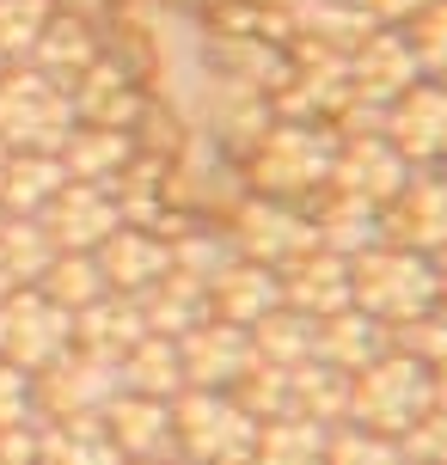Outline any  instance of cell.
Segmentation results:
<instances>
[{
  "label": "cell",
  "instance_id": "6da1fadb",
  "mask_svg": "<svg viewBox=\"0 0 447 465\" xmlns=\"http://www.w3.org/2000/svg\"><path fill=\"white\" fill-rule=\"evenodd\" d=\"M331 160H337V129L331 123L276 116L239 165H245V190L252 196H276V203L313 209L331 190Z\"/></svg>",
  "mask_w": 447,
  "mask_h": 465
},
{
  "label": "cell",
  "instance_id": "7a4b0ae2",
  "mask_svg": "<svg viewBox=\"0 0 447 465\" xmlns=\"http://www.w3.org/2000/svg\"><path fill=\"white\" fill-rule=\"evenodd\" d=\"M355 282V306L380 319L386 331H404L411 319H423L442 306V276H435V257L423 252H404L392 239H380L374 252H362L350 263Z\"/></svg>",
  "mask_w": 447,
  "mask_h": 465
},
{
  "label": "cell",
  "instance_id": "3957f363",
  "mask_svg": "<svg viewBox=\"0 0 447 465\" xmlns=\"http://www.w3.org/2000/svg\"><path fill=\"white\" fill-rule=\"evenodd\" d=\"M435 411V368H423L417 355H404L399 343L380 355L374 368L350 373V422L374 429V435H392L399 441L404 429Z\"/></svg>",
  "mask_w": 447,
  "mask_h": 465
},
{
  "label": "cell",
  "instance_id": "277c9868",
  "mask_svg": "<svg viewBox=\"0 0 447 465\" xmlns=\"http://www.w3.org/2000/svg\"><path fill=\"white\" fill-rule=\"evenodd\" d=\"M74 135V98L44 68H0V147L6 153H62Z\"/></svg>",
  "mask_w": 447,
  "mask_h": 465
},
{
  "label": "cell",
  "instance_id": "5b68a950",
  "mask_svg": "<svg viewBox=\"0 0 447 465\" xmlns=\"http://www.w3.org/2000/svg\"><path fill=\"white\" fill-rule=\"evenodd\" d=\"M172 429H178V453L196 465H252L258 447V417L233 392H209V386L172 398Z\"/></svg>",
  "mask_w": 447,
  "mask_h": 465
},
{
  "label": "cell",
  "instance_id": "8992f818",
  "mask_svg": "<svg viewBox=\"0 0 447 465\" xmlns=\"http://www.w3.org/2000/svg\"><path fill=\"white\" fill-rule=\"evenodd\" d=\"M123 398V361L93 355L74 343L68 355H55L44 373H31V404L37 422H93Z\"/></svg>",
  "mask_w": 447,
  "mask_h": 465
},
{
  "label": "cell",
  "instance_id": "52a82bcc",
  "mask_svg": "<svg viewBox=\"0 0 447 465\" xmlns=\"http://www.w3.org/2000/svg\"><path fill=\"white\" fill-rule=\"evenodd\" d=\"M68 349H74V312H62L49 294L13 288L0 301V361H13L19 373H44Z\"/></svg>",
  "mask_w": 447,
  "mask_h": 465
},
{
  "label": "cell",
  "instance_id": "ba28073f",
  "mask_svg": "<svg viewBox=\"0 0 447 465\" xmlns=\"http://www.w3.org/2000/svg\"><path fill=\"white\" fill-rule=\"evenodd\" d=\"M227 232H233V252L239 257L270 263V270H288L294 257H306L313 245H319V232H313V214H306V209L276 203V196H252V190L239 196Z\"/></svg>",
  "mask_w": 447,
  "mask_h": 465
},
{
  "label": "cell",
  "instance_id": "9c48e42d",
  "mask_svg": "<svg viewBox=\"0 0 447 465\" xmlns=\"http://www.w3.org/2000/svg\"><path fill=\"white\" fill-rule=\"evenodd\" d=\"M380 227L404 252L442 257L447 252V165H411L404 190L380 209Z\"/></svg>",
  "mask_w": 447,
  "mask_h": 465
},
{
  "label": "cell",
  "instance_id": "30bf717a",
  "mask_svg": "<svg viewBox=\"0 0 447 465\" xmlns=\"http://www.w3.org/2000/svg\"><path fill=\"white\" fill-rule=\"evenodd\" d=\"M37 227L49 232V245H55V252H98V245H104V239L123 227L117 190H111V184H80V178H68V184H62V190L44 203Z\"/></svg>",
  "mask_w": 447,
  "mask_h": 465
},
{
  "label": "cell",
  "instance_id": "8fae6325",
  "mask_svg": "<svg viewBox=\"0 0 447 465\" xmlns=\"http://www.w3.org/2000/svg\"><path fill=\"white\" fill-rule=\"evenodd\" d=\"M404 178H411V160L386 135H337V160H331V190L337 196L386 209L404 190Z\"/></svg>",
  "mask_w": 447,
  "mask_h": 465
},
{
  "label": "cell",
  "instance_id": "7c38bea8",
  "mask_svg": "<svg viewBox=\"0 0 447 465\" xmlns=\"http://www.w3.org/2000/svg\"><path fill=\"white\" fill-rule=\"evenodd\" d=\"M178 361H184V392L209 386V392H233L239 380L252 373V331L227 325V319H203L196 331L178 337Z\"/></svg>",
  "mask_w": 447,
  "mask_h": 465
},
{
  "label": "cell",
  "instance_id": "4fadbf2b",
  "mask_svg": "<svg viewBox=\"0 0 447 465\" xmlns=\"http://www.w3.org/2000/svg\"><path fill=\"white\" fill-rule=\"evenodd\" d=\"M417 80H423L417 49H411V37H404V31H392V25L368 31V37L350 49V93L368 98V104H380V111H386L392 98H404Z\"/></svg>",
  "mask_w": 447,
  "mask_h": 465
},
{
  "label": "cell",
  "instance_id": "5bb4252c",
  "mask_svg": "<svg viewBox=\"0 0 447 465\" xmlns=\"http://www.w3.org/2000/svg\"><path fill=\"white\" fill-rule=\"evenodd\" d=\"M380 135L392 141L411 165H447V86L442 80H417L404 98L386 104V129Z\"/></svg>",
  "mask_w": 447,
  "mask_h": 465
},
{
  "label": "cell",
  "instance_id": "9a60e30c",
  "mask_svg": "<svg viewBox=\"0 0 447 465\" xmlns=\"http://www.w3.org/2000/svg\"><path fill=\"white\" fill-rule=\"evenodd\" d=\"M68 98H74V123H93V129H135L147 111V86L111 55H98L80 80H68Z\"/></svg>",
  "mask_w": 447,
  "mask_h": 465
},
{
  "label": "cell",
  "instance_id": "2e32d148",
  "mask_svg": "<svg viewBox=\"0 0 447 465\" xmlns=\"http://www.w3.org/2000/svg\"><path fill=\"white\" fill-rule=\"evenodd\" d=\"M276 276H283V306L306 312L313 325H319V319H331V312H343V306H355L350 257L325 252V245H313L306 257H294V263H288V270H276Z\"/></svg>",
  "mask_w": 447,
  "mask_h": 465
},
{
  "label": "cell",
  "instance_id": "e0dca14e",
  "mask_svg": "<svg viewBox=\"0 0 447 465\" xmlns=\"http://www.w3.org/2000/svg\"><path fill=\"white\" fill-rule=\"evenodd\" d=\"M104 435L129 465L142 460H165L178 453V429H172V398H147V392H123L111 411H104Z\"/></svg>",
  "mask_w": 447,
  "mask_h": 465
},
{
  "label": "cell",
  "instance_id": "ac0fdd59",
  "mask_svg": "<svg viewBox=\"0 0 447 465\" xmlns=\"http://www.w3.org/2000/svg\"><path fill=\"white\" fill-rule=\"evenodd\" d=\"M93 257H98V270H104V288H111V294H147V288L172 270V245H165V232L129 227V221H123Z\"/></svg>",
  "mask_w": 447,
  "mask_h": 465
},
{
  "label": "cell",
  "instance_id": "d6986e66",
  "mask_svg": "<svg viewBox=\"0 0 447 465\" xmlns=\"http://www.w3.org/2000/svg\"><path fill=\"white\" fill-rule=\"evenodd\" d=\"M276 306H283V276H276L270 263L233 257V263L209 282V312H214V319H227V325L252 331L263 312H276Z\"/></svg>",
  "mask_w": 447,
  "mask_h": 465
},
{
  "label": "cell",
  "instance_id": "ffe728a7",
  "mask_svg": "<svg viewBox=\"0 0 447 465\" xmlns=\"http://www.w3.org/2000/svg\"><path fill=\"white\" fill-rule=\"evenodd\" d=\"M386 349H392V331L380 325V319H368L362 306H343V312L319 319V337H313V355H319L325 368H337V373L374 368Z\"/></svg>",
  "mask_w": 447,
  "mask_h": 465
},
{
  "label": "cell",
  "instance_id": "44dd1931",
  "mask_svg": "<svg viewBox=\"0 0 447 465\" xmlns=\"http://www.w3.org/2000/svg\"><path fill=\"white\" fill-rule=\"evenodd\" d=\"M98 55H104V44H98L93 19H80V13H68V6H55L44 25V37H37V49H31V68H44L49 80H80V74L93 68Z\"/></svg>",
  "mask_w": 447,
  "mask_h": 465
},
{
  "label": "cell",
  "instance_id": "7402d4cb",
  "mask_svg": "<svg viewBox=\"0 0 447 465\" xmlns=\"http://www.w3.org/2000/svg\"><path fill=\"white\" fill-rule=\"evenodd\" d=\"M142 337H147V319H142V301L135 294H98L86 312H74V343L93 349V355L123 361Z\"/></svg>",
  "mask_w": 447,
  "mask_h": 465
},
{
  "label": "cell",
  "instance_id": "603a6c76",
  "mask_svg": "<svg viewBox=\"0 0 447 465\" xmlns=\"http://www.w3.org/2000/svg\"><path fill=\"white\" fill-rule=\"evenodd\" d=\"M313 232H319V245L337 257H362L374 252L380 239H386V227H380V209H368V203H350V196H337V190H325L319 203H313Z\"/></svg>",
  "mask_w": 447,
  "mask_h": 465
},
{
  "label": "cell",
  "instance_id": "cb8c5ba5",
  "mask_svg": "<svg viewBox=\"0 0 447 465\" xmlns=\"http://www.w3.org/2000/svg\"><path fill=\"white\" fill-rule=\"evenodd\" d=\"M62 172L80 184H111L123 165L135 160V135L129 129H93V123H74V135L62 141Z\"/></svg>",
  "mask_w": 447,
  "mask_h": 465
},
{
  "label": "cell",
  "instance_id": "d4e9b609",
  "mask_svg": "<svg viewBox=\"0 0 447 465\" xmlns=\"http://www.w3.org/2000/svg\"><path fill=\"white\" fill-rule=\"evenodd\" d=\"M142 301V319H147V331L154 337H184V331H196L203 319H214L209 312V288L203 282H190V276H178V270H165L147 294H135Z\"/></svg>",
  "mask_w": 447,
  "mask_h": 465
},
{
  "label": "cell",
  "instance_id": "484cf974",
  "mask_svg": "<svg viewBox=\"0 0 447 465\" xmlns=\"http://www.w3.org/2000/svg\"><path fill=\"white\" fill-rule=\"evenodd\" d=\"M62 184H68V172H62L55 153H6V165H0V214H25V221H37L44 203Z\"/></svg>",
  "mask_w": 447,
  "mask_h": 465
},
{
  "label": "cell",
  "instance_id": "4316f807",
  "mask_svg": "<svg viewBox=\"0 0 447 465\" xmlns=\"http://www.w3.org/2000/svg\"><path fill=\"white\" fill-rule=\"evenodd\" d=\"M37 465H129L104 422H37Z\"/></svg>",
  "mask_w": 447,
  "mask_h": 465
},
{
  "label": "cell",
  "instance_id": "83f0119b",
  "mask_svg": "<svg viewBox=\"0 0 447 465\" xmlns=\"http://www.w3.org/2000/svg\"><path fill=\"white\" fill-rule=\"evenodd\" d=\"M123 392H147V398H178L184 392V361H178V337H154L123 355Z\"/></svg>",
  "mask_w": 447,
  "mask_h": 465
},
{
  "label": "cell",
  "instance_id": "f1b7e54d",
  "mask_svg": "<svg viewBox=\"0 0 447 465\" xmlns=\"http://www.w3.org/2000/svg\"><path fill=\"white\" fill-rule=\"evenodd\" d=\"M325 441H331V429L325 422H306V417L258 422L252 465H325Z\"/></svg>",
  "mask_w": 447,
  "mask_h": 465
},
{
  "label": "cell",
  "instance_id": "f546056e",
  "mask_svg": "<svg viewBox=\"0 0 447 465\" xmlns=\"http://www.w3.org/2000/svg\"><path fill=\"white\" fill-rule=\"evenodd\" d=\"M313 337H319V325L306 312L276 306V312H263L252 325V355L270 361V368H301V361H313Z\"/></svg>",
  "mask_w": 447,
  "mask_h": 465
},
{
  "label": "cell",
  "instance_id": "4dcf8cb0",
  "mask_svg": "<svg viewBox=\"0 0 447 465\" xmlns=\"http://www.w3.org/2000/svg\"><path fill=\"white\" fill-rule=\"evenodd\" d=\"M49 263H55L49 232L37 221H25V214H6V227H0V270H6V282L13 288H37Z\"/></svg>",
  "mask_w": 447,
  "mask_h": 465
},
{
  "label": "cell",
  "instance_id": "1f68e13d",
  "mask_svg": "<svg viewBox=\"0 0 447 465\" xmlns=\"http://www.w3.org/2000/svg\"><path fill=\"white\" fill-rule=\"evenodd\" d=\"M37 294H49L62 312H86V306H93L98 294H111V288H104V270H98L93 252H55V263H49L44 282H37Z\"/></svg>",
  "mask_w": 447,
  "mask_h": 465
},
{
  "label": "cell",
  "instance_id": "d6a6232c",
  "mask_svg": "<svg viewBox=\"0 0 447 465\" xmlns=\"http://www.w3.org/2000/svg\"><path fill=\"white\" fill-rule=\"evenodd\" d=\"M49 13H55V0H0V62H6V68L31 62Z\"/></svg>",
  "mask_w": 447,
  "mask_h": 465
},
{
  "label": "cell",
  "instance_id": "836d02e7",
  "mask_svg": "<svg viewBox=\"0 0 447 465\" xmlns=\"http://www.w3.org/2000/svg\"><path fill=\"white\" fill-rule=\"evenodd\" d=\"M325 465H404V453L392 435H374L362 422H337L325 441Z\"/></svg>",
  "mask_w": 447,
  "mask_h": 465
},
{
  "label": "cell",
  "instance_id": "e575fe53",
  "mask_svg": "<svg viewBox=\"0 0 447 465\" xmlns=\"http://www.w3.org/2000/svg\"><path fill=\"white\" fill-rule=\"evenodd\" d=\"M404 37H411V49H417L423 80H442L447 86V0H429L423 13L404 25Z\"/></svg>",
  "mask_w": 447,
  "mask_h": 465
},
{
  "label": "cell",
  "instance_id": "d590c367",
  "mask_svg": "<svg viewBox=\"0 0 447 465\" xmlns=\"http://www.w3.org/2000/svg\"><path fill=\"white\" fill-rule=\"evenodd\" d=\"M25 422H37L31 373H19L13 361H0V429H25Z\"/></svg>",
  "mask_w": 447,
  "mask_h": 465
},
{
  "label": "cell",
  "instance_id": "8d00e7d4",
  "mask_svg": "<svg viewBox=\"0 0 447 465\" xmlns=\"http://www.w3.org/2000/svg\"><path fill=\"white\" fill-rule=\"evenodd\" d=\"M142 465H196V460H184V453H165V460H142Z\"/></svg>",
  "mask_w": 447,
  "mask_h": 465
},
{
  "label": "cell",
  "instance_id": "74e56055",
  "mask_svg": "<svg viewBox=\"0 0 447 465\" xmlns=\"http://www.w3.org/2000/svg\"><path fill=\"white\" fill-rule=\"evenodd\" d=\"M435 276H442V306H447V252L435 257Z\"/></svg>",
  "mask_w": 447,
  "mask_h": 465
},
{
  "label": "cell",
  "instance_id": "f35d334b",
  "mask_svg": "<svg viewBox=\"0 0 447 465\" xmlns=\"http://www.w3.org/2000/svg\"><path fill=\"white\" fill-rule=\"evenodd\" d=\"M6 294H13V282H6V270H0V301H6Z\"/></svg>",
  "mask_w": 447,
  "mask_h": 465
},
{
  "label": "cell",
  "instance_id": "ab89813d",
  "mask_svg": "<svg viewBox=\"0 0 447 465\" xmlns=\"http://www.w3.org/2000/svg\"><path fill=\"white\" fill-rule=\"evenodd\" d=\"M0 165H6V147H0Z\"/></svg>",
  "mask_w": 447,
  "mask_h": 465
},
{
  "label": "cell",
  "instance_id": "60d3db41",
  "mask_svg": "<svg viewBox=\"0 0 447 465\" xmlns=\"http://www.w3.org/2000/svg\"><path fill=\"white\" fill-rule=\"evenodd\" d=\"M0 227H6V214H0Z\"/></svg>",
  "mask_w": 447,
  "mask_h": 465
},
{
  "label": "cell",
  "instance_id": "b9f144b4",
  "mask_svg": "<svg viewBox=\"0 0 447 465\" xmlns=\"http://www.w3.org/2000/svg\"><path fill=\"white\" fill-rule=\"evenodd\" d=\"M0 68H6V62H0Z\"/></svg>",
  "mask_w": 447,
  "mask_h": 465
}]
</instances>
